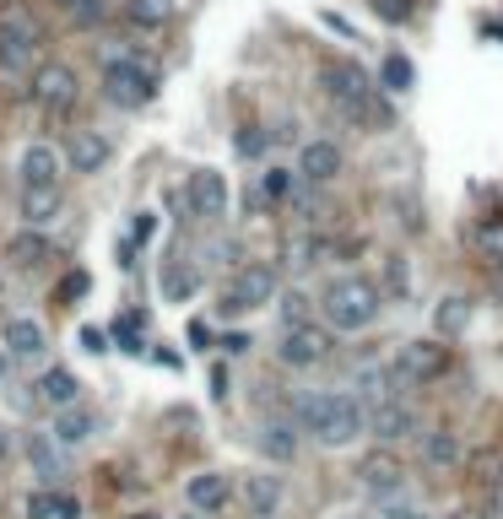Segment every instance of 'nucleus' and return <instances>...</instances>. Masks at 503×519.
<instances>
[{
	"mask_svg": "<svg viewBox=\"0 0 503 519\" xmlns=\"http://www.w3.org/2000/svg\"><path fill=\"white\" fill-rule=\"evenodd\" d=\"M293 422L314 444L347 449V444H357V433H368V406L347 390H303V395H293Z\"/></svg>",
	"mask_w": 503,
	"mask_h": 519,
	"instance_id": "f257e3e1",
	"label": "nucleus"
},
{
	"mask_svg": "<svg viewBox=\"0 0 503 519\" xmlns=\"http://www.w3.org/2000/svg\"><path fill=\"white\" fill-rule=\"evenodd\" d=\"M385 314V292H379L374 276H336L325 292H320V319L330 330H341V336H357V330H368L374 319Z\"/></svg>",
	"mask_w": 503,
	"mask_h": 519,
	"instance_id": "f03ea898",
	"label": "nucleus"
},
{
	"mask_svg": "<svg viewBox=\"0 0 503 519\" xmlns=\"http://www.w3.org/2000/svg\"><path fill=\"white\" fill-rule=\"evenodd\" d=\"M320 82L352 119H368V125H385V119H390L385 103H379V92H385V87H374V76H368L357 60H330L320 71Z\"/></svg>",
	"mask_w": 503,
	"mask_h": 519,
	"instance_id": "7ed1b4c3",
	"label": "nucleus"
},
{
	"mask_svg": "<svg viewBox=\"0 0 503 519\" xmlns=\"http://www.w3.org/2000/svg\"><path fill=\"white\" fill-rule=\"evenodd\" d=\"M103 98L119 103V109H141V103L157 98V71L141 55L119 49V55L103 60Z\"/></svg>",
	"mask_w": 503,
	"mask_h": 519,
	"instance_id": "20e7f679",
	"label": "nucleus"
},
{
	"mask_svg": "<svg viewBox=\"0 0 503 519\" xmlns=\"http://www.w3.org/2000/svg\"><path fill=\"white\" fill-rule=\"evenodd\" d=\"M282 298V271L276 260H244L233 271L228 292H222V314H249V309H266V303Z\"/></svg>",
	"mask_w": 503,
	"mask_h": 519,
	"instance_id": "39448f33",
	"label": "nucleus"
},
{
	"mask_svg": "<svg viewBox=\"0 0 503 519\" xmlns=\"http://www.w3.org/2000/svg\"><path fill=\"white\" fill-rule=\"evenodd\" d=\"M352 482H357V492H363L368 503H401L406 498V465H401V455H395L390 444H379V449H368V455L357 460Z\"/></svg>",
	"mask_w": 503,
	"mask_h": 519,
	"instance_id": "423d86ee",
	"label": "nucleus"
},
{
	"mask_svg": "<svg viewBox=\"0 0 503 519\" xmlns=\"http://www.w3.org/2000/svg\"><path fill=\"white\" fill-rule=\"evenodd\" d=\"M38 44H44L38 17L28 6H17V0H6V6H0V60H6V65H28L38 55Z\"/></svg>",
	"mask_w": 503,
	"mask_h": 519,
	"instance_id": "0eeeda50",
	"label": "nucleus"
},
{
	"mask_svg": "<svg viewBox=\"0 0 503 519\" xmlns=\"http://www.w3.org/2000/svg\"><path fill=\"white\" fill-rule=\"evenodd\" d=\"M390 368H395V384H401V390H417V384H433L449 368V346L444 341H406Z\"/></svg>",
	"mask_w": 503,
	"mask_h": 519,
	"instance_id": "6e6552de",
	"label": "nucleus"
},
{
	"mask_svg": "<svg viewBox=\"0 0 503 519\" xmlns=\"http://www.w3.org/2000/svg\"><path fill=\"white\" fill-rule=\"evenodd\" d=\"M330 325H293V330H282V341H276V363L282 368H320L325 357H330Z\"/></svg>",
	"mask_w": 503,
	"mask_h": 519,
	"instance_id": "1a4fd4ad",
	"label": "nucleus"
},
{
	"mask_svg": "<svg viewBox=\"0 0 503 519\" xmlns=\"http://www.w3.org/2000/svg\"><path fill=\"white\" fill-rule=\"evenodd\" d=\"M76 98H82V82H76V71L65 60H44L33 71V103L44 114H65L76 109Z\"/></svg>",
	"mask_w": 503,
	"mask_h": 519,
	"instance_id": "9d476101",
	"label": "nucleus"
},
{
	"mask_svg": "<svg viewBox=\"0 0 503 519\" xmlns=\"http://www.w3.org/2000/svg\"><path fill=\"white\" fill-rule=\"evenodd\" d=\"M184 211L201 222H217L222 211H228V179H222L217 168H195L190 184H184Z\"/></svg>",
	"mask_w": 503,
	"mask_h": 519,
	"instance_id": "9b49d317",
	"label": "nucleus"
},
{
	"mask_svg": "<svg viewBox=\"0 0 503 519\" xmlns=\"http://www.w3.org/2000/svg\"><path fill=\"white\" fill-rule=\"evenodd\" d=\"M368 433H374L379 444H406V438H422V422H417V411L395 395V401L368 406Z\"/></svg>",
	"mask_w": 503,
	"mask_h": 519,
	"instance_id": "f8f14e48",
	"label": "nucleus"
},
{
	"mask_svg": "<svg viewBox=\"0 0 503 519\" xmlns=\"http://www.w3.org/2000/svg\"><path fill=\"white\" fill-rule=\"evenodd\" d=\"M0 346H6L17 363H38V357L49 352V330L38 325L33 314H17V319H6V330H0Z\"/></svg>",
	"mask_w": 503,
	"mask_h": 519,
	"instance_id": "ddd939ff",
	"label": "nucleus"
},
{
	"mask_svg": "<svg viewBox=\"0 0 503 519\" xmlns=\"http://www.w3.org/2000/svg\"><path fill=\"white\" fill-rule=\"evenodd\" d=\"M114 146L109 136H98V130H71V141H65V163H71V173H98L109 168Z\"/></svg>",
	"mask_w": 503,
	"mask_h": 519,
	"instance_id": "4468645a",
	"label": "nucleus"
},
{
	"mask_svg": "<svg viewBox=\"0 0 503 519\" xmlns=\"http://www.w3.org/2000/svg\"><path fill=\"white\" fill-rule=\"evenodd\" d=\"M341 146L336 141H303V152H298V179L303 184H330L341 173Z\"/></svg>",
	"mask_w": 503,
	"mask_h": 519,
	"instance_id": "2eb2a0df",
	"label": "nucleus"
},
{
	"mask_svg": "<svg viewBox=\"0 0 503 519\" xmlns=\"http://www.w3.org/2000/svg\"><path fill=\"white\" fill-rule=\"evenodd\" d=\"M244 509L255 514V519H276V509H282V498H287V487H282V476H271V471H255V476H244Z\"/></svg>",
	"mask_w": 503,
	"mask_h": 519,
	"instance_id": "dca6fc26",
	"label": "nucleus"
},
{
	"mask_svg": "<svg viewBox=\"0 0 503 519\" xmlns=\"http://www.w3.org/2000/svg\"><path fill=\"white\" fill-rule=\"evenodd\" d=\"M184 498H190V509L217 514V509H228L233 487H228V476H222V471H195L190 482H184Z\"/></svg>",
	"mask_w": 503,
	"mask_h": 519,
	"instance_id": "f3484780",
	"label": "nucleus"
},
{
	"mask_svg": "<svg viewBox=\"0 0 503 519\" xmlns=\"http://www.w3.org/2000/svg\"><path fill=\"white\" fill-rule=\"evenodd\" d=\"M33 395H38L44 406H55V411L82 406V379H76L71 368H44V374H38V384H33Z\"/></svg>",
	"mask_w": 503,
	"mask_h": 519,
	"instance_id": "a211bd4d",
	"label": "nucleus"
},
{
	"mask_svg": "<svg viewBox=\"0 0 503 519\" xmlns=\"http://www.w3.org/2000/svg\"><path fill=\"white\" fill-rule=\"evenodd\" d=\"M65 206V190L60 184H22V217H28V228H44V222H55Z\"/></svg>",
	"mask_w": 503,
	"mask_h": 519,
	"instance_id": "6ab92c4d",
	"label": "nucleus"
},
{
	"mask_svg": "<svg viewBox=\"0 0 503 519\" xmlns=\"http://www.w3.org/2000/svg\"><path fill=\"white\" fill-rule=\"evenodd\" d=\"M49 433H55L60 449H82L87 438L98 433V417H92L87 406H65V411H55V428H49Z\"/></svg>",
	"mask_w": 503,
	"mask_h": 519,
	"instance_id": "aec40b11",
	"label": "nucleus"
},
{
	"mask_svg": "<svg viewBox=\"0 0 503 519\" xmlns=\"http://www.w3.org/2000/svg\"><path fill=\"white\" fill-rule=\"evenodd\" d=\"M298 422H266L260 428V455H266L271 465H293L298 460Z\"/></svg>",
	"mask_w": 503,
	"mask_h": 519,
	"instance_id": "412c9836",
	"label": "nucleus"
},
{
	"mask_svg": "<svg viewBox=\"0 0 503 519\" xmlns=\"http://www.w3.org/2000/svg\"><path fill=\"white\" fill-rule=\"evenodd\" d=\"M22 184H60V152L49 141H33L22 152Z\"/></svg>",
	"mask_w": 503,
	"mask_h": 519,
	"instance_id": "4be33fe9",
	"label": "nucleus"
},
{
	"mask_svg": "<svg viewBox=\"0 0 503 519\" xmlns=\"http://www.w3.org/2000/svg\"><path fill=\"white\" fill-rule=\"evenodd\" d=\"M49 255H55V249H49V238L38 233V228H22V233L6 244V260L17 265V271H38V265H44Z\"/></svg>",
	"mask_w": 503,
	"mask_h": 519,
	"instance_id": "5701e85b",
	"label": "nucleus"
},
{
	"mask_svg": "<svg viewBox=\"0 0 503 519\" xmlns=\"http://www.w3.org/2000/svg\"><path fill=\"white\" fill-rule=\"evenodd\" d=\"M422 465H428V471H455L460 465V433H449V428L422 433Z\"/></svg>",
	"mask_w": 503,
	"mask_h": 519,
	"instance_id": "b1692460",
	"label": "nucleus"
},
{
	"mask_svg": "<svg viewBox=\"0 0 503 519\" xmlns=\"http://www.w3.org/2000/svg\"><path fill=\"white\" fill-rule=\"evenodd\" d=\"M22 449H28V465H33V471H38V482H60V471H65V465H60V444H55V433H28V444H22Z\"/></svg>",
	"mask_w": 503,
	"mask_h": 519,
	"instance_id": "393cba45",
	"label": "nucleus"
},
{
	"mask_svg": "<svg viewBox=\"0 0 503 519\" xmlns=\"http://www.w3.org/2000/svg\"><path fill=\"white\" fill-rule=\"evenodd\" d=\"M471 325V298H460V292H449V298L433 309V330H439V341L460 336V330Z\"/></svg>",
	"mask_w": 503,
	"mask_h": 519,
	"instance_id": "a878e982",
	"label": "nucleus"
},
{
	"mask_svg": "<svg viewBox=\"0 0 503 519\" xmlns=\"http://www.w3.org/2000/svg\"><path fill=\"white\" fill-rule=\"evenodd\" d=\"M276 314H282V330L309 325V319H314V298H309L303 287H282V298H276Z\"/></svg>",
	"mask_w": 503,
	"mask_h": 519,
	"instance_id": "bb28decb",
	"label": "nucleus"
},
{
	"mask_svg": "<svg viewBox=\"0 0 503 519\" xmlns=\"http://www.w3.org/2000/svg\"><path fill=\"white\" fill-rule=\"evenodd\" d=\"M125 17L136 22V28H163V22L174 17V0H125Z\"/></svg>",
	"mask_w": 503,
	"mask_h": 519,
	"instance_id": "cd10ccee",
	"label": "nucleus"
},
{
	"mask_svg": "<svg viewBox=\"0 0 503 519\" xmlns=\"http://www.w3.org/2000/svg\"><path fill=\"white\" fill-rule=\"evenodd\" d=\"M65 17L76 22V28H98L103 17H109V0H60Z\"/></svg>",
	"mask_w": 503,
	"mask_h": 519,
	"instance_id": "c85d7f7f",
	"label": "nucleus"
},
{
	"mask_svg": "<svg viewBox=\"0 0 503 519\" xmlns=\"http://www.w3.org/2000/svg\"><path fill=\"white\" fill-rule=\"evenodd\" d=\"M379 82H385V92H406V87L417 82L412 60H406V55H385V71H379Z\"/></svg>",
	"mask_w": 503,
	"mask_h": 519,
	"instance_id": "c756f323",
	"label": "nucleus"
},
{
	"mask_svg": "<svg viewBox=\"0 0 503 519\" xmlns=\"http://www.w3.org/2000/svg\"><path fill=\"white\" fill-rule=\"evenodd\" d=\"M287 195H293V173H287V168H266V173H260V201L282 206Z\"/></svg>",
	"mask_w": 503,
	"mask_h": 519,
	"instance_id": "7c9ffc66",
	"label": "nucleus"
},
{
	"mask_svg": "<svg viewBox=\"0 0 503 519\" xmlns=\"http://www.w3.org/2000/svg\"><path fill=\"white\" fill-rule=\"evenodd\" d=\"M163 292H168L174 303H184V298H190V292H195V265H184V260H174V265H168Z\"/></svg>",
	"mask_w": 503,
	"mask_h": 519,
	"instance_id": "2f4dec72",
	"label": "nucleus"
},
{
	"mask_svg": "<svg viewBox=\"0 0 503 519\" xmlns=\"http://www.w3.org/2000/svg\"><path fill=\"white\" fill-rule=\"evenodd\" d=\"M320 238H309V233H298V238H287V265H293V271H303V265H314L320 260Z\"/></svg>",
	"mask_w": 503,
	"mask_h": 519,
	"instance_id": "473e14b6",
	"label": "nucleus"
},
{
	"mask_svg": "<svg viewBox=\"0 0 503 519\" xmlns=\"http://www.w3.org/2000/svg\"><path fill=\"white\" fill-rule=\"evenodd\" d=\"M55 503H60V492H55V487L28 492V519H55Z\"/></svg>",
	"mask_w": 503,
	"mask_h": 519,
	"instance_id": "72a5a7b5",
	"label": "nucleus"
},
{
	"mask_svg": "<svg viewBox=\"0 0 503 519\" xmlns=\"http://www.w3.org/2000/svg\"><path fill=\"white\" fill-rule=\"evenodd\" d=\"M406 287H412V276H406V260H390L385 287H379V292H385V303H390V298H406Z\"/></svg>",
	"mask_w": 503,
	"mask_h": 519,
	"instance_id": "f704fd0d",
	"label": "nucleus"
},
{
	"mask_svg": "<svg viewBox=\"0 0 503 519\" xmlns=\"http://www.w3.org/2000/svg\"><path fill=\"white\" fill-rule=\"evenodd\" d=\"M238 157H260V152H266V136H260V130L255 125H244V130H238Z\"/></svg>",
	"mask_w": 503,
	"mask_h": 519,
	"instance_id": "c9c22d12",
	"label": "nucleus"
},
{
	"mask_svg": "<svg viewBox=\"0 0 503 519\" xmlns=\"http://www.w3.org/2000/svg\"><path fill=\"white\" fill-rule=\"evenodd\" d=\"M476 238H482V249H493V255H503V222H487V228L476 233Z\"/></svg>",
	"mask_w": 503,
	"mask_h": 519,
	"instance_id": "e433bc0d",
	"label": "nucleus"
},
{
	"mask_svg": "<svg viewBox=\"0 0 503 519\" xmlns=\"http://www.w3.org/2000/svg\"><path fill=\"white\" fill-rule=\"evenodd\" d=\"M55 519H82V498H71V492H60V503H55Z\"/></svg>",
	"mask_w": 503,
	"mask_h": 519,
	"instance_id": "4c0bfd02",
	"label": "nucleus"
},
{
	"mask_svg": "<svg viewBox=\"0 0 503 519\" xmlns=\"http://www.w3.org/2000/svg\"><path fill=\"white\" fill-rule=\"evenodd\" d=\"M487 514H503V476H493V498H487Z\"/></svg>",
	"mask_w": 503,
	"mask_h": 519,
	"instance_id": "58836bf2",
	"label": "nucleus"
},
{
	"mask_svg": "<svg viewBox=\"0 0 503 519\" xmlns=\"http://www.w3.org/2000/svg\"><path fill=\"white\" fill-rule=\"evenodd\" d=\"M82 341H87V352H109V346H103V330H82Z\"/></svg>",
	"mask_w": 503,
	"mask_h": 519,
	"instance_id": "ea45409f",
	"label": "nucleus"
},
{
	"mask_svg": "<svg viewBox=\"0 0 503 519\" xmlns=\"http://www.w3.org/2000/svg\"><path fill=\"white\" fill-rule=\"evenodd\" d=\"M11 363H17V357H11L6 346H0V384H6V374H11Z\"/></svg>",
	"mask_w": 503,
	"mask_h": 519,
	"instance_id": "a19ab883",
	"label": "nucleus"
},
{
	"mask_svg": "<svg viewBox=\"0 0 503 519\" xmlns=\"http://www.w3.org/2000/svg\"><path fill=\"white\" fill-rule=\"evenodd\" d=\"M11 455V428H0V460Z\"/></svg>",
	"mask_w": 503,
	"mask_h": 519,
	"instance_id": "79ce46f5",
	"label": "nucleus"
},
{
	"mask_svg": "<svg viewBox=\"0 0 503 519\" xmlns=\"http://www.w3.org/2000/svg\"><path fill=\"white\" fill-rule=\"evenodd\" d=\"M174 519H206V514H201V509H190V514H174Z\"/></svg>",
	"mask_w": 503,
	"mask_h": 519,
	"instance_id": "37998d69",
	"label": "nucleus"
},
{
	"mask_svg": "<svg viewBox=\"0 0 503 519\" xmlns=\"http://www.w3.org/2000/svg\"><path fill=\"white\" fill-rule=\"evenodd\" d=\"M130 519H163V514H130Z\"/></svg>",
	"mask_w": 503,
	"mask_h": 519,
	"instance_id": "c03bdc74",
	"label": "nucleus"
}]
</instances>
